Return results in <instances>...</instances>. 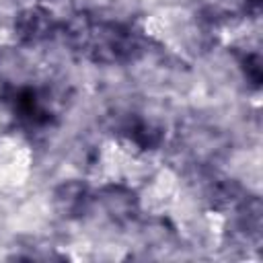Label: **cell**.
I'll list each match as a JSON object with an SVG mask.
<instances>
[{"mask_svg": "<svg viewBox=\"0 0 263 263\" xmlns=\"http://www.w3.org/2000/svg\"><path fill=\"white\" fill-rule=\"evenodd\" d=\"M58 35L74 53L92 64L119 66L136 62L146 53V37L138 29L90 12H76L60 23Z\"/></svg>", "mask_w": 263, "mask_h": 263, "instance_id": "obj_1", "label": "cell"}, {"mask_svg": "<svg viewBox=\"0 0 263 263\" xmlns=\"http://www.w3.org/2000/svg\"><path fill=\"white\" fill-rule=\"evenodd\" d=\"M95 203H99V208L105 212V216L117 224L132 222L140 212V199H138L136 191L125 185H119V183L101 187L95 193Z\"/></svg>", "mask_w": 263, "mask_h": 263, "instance_id": "obj_4", "label": "cell"}, {"mask_svg": "<svg viewBox=\"0 0 263 263\" xmlns=\"http://www.w3.org/2000/svg\"><path fill=\"white\" fill-rule=\"evenodd\" d=\"M0 101L27 132H45L58 121L55 99L47 86L27 80H6L0 90Z\"/></svg>", "mask_w": 263, "mask_h": 263, "instance_id": "obj_2", "label": "cell"}, {"mask_svg": "<svg viewBox=\"0 0 263 263\" xmlns=\"http://www.w3.org/2000/svg\"><path fill=\"white\" fill-rule=\"evenodd\" d=\"M119 136L138 146L140 150H156L164 140V129L138 115H127L117 123Z\"/></svg>", "mask_w": 263, "mask_h": 263, "instance_id": "obj_6", "label": "cell"}, {"mask_svg": "<svg viewBox=\"0 0 263 263\" xmlns=\"http://www.w3.org/2000/svg\"><path fill=\"white\" fill-rule=\"evenodd\" d=\"M245 197H247L245 189L236 181H230V179L214 183L210 189V195H208L210 205L218 212H232Z\"/></svg>", "mask_w": 263, "mask_h": 263, "instance_id": "obj_7", "label": "cell"}, {"mask_svg": "<svg viewBox=\"0 0 263 263\" xmlns=\"http://www.w3.org/2000/svg\"><path fill=\"white\" fill-rule=\"evenodd\" d=\"M14 35L23 45H39L60 33L55 14L45 6H27L14 16Z\"/></svg>", "mask_w": 263, "mask_h": 263, "instance_id": "obj_3", "label": "cell"}, {"mask_svg": "<svg viewBox=\"0 0 263 263\" xmlns=\"http://www.w3.org/2000/svg\"><path fill=\"white\" fill-rule=\"evenodd\" d=\"M240 70L247 78V82L253 86V88H259L261 86V80H263V62H261V55L257 51H249L240 58Z\"/></svg>", "mask_w": 263, "mask_h": 263, "instance_id": "obj_8", "label": "cell"}, {"mask_svg": "<svg viewBox=\"0 0 263 263\" xmlns=\"http://www.w3.org/2000/svg\"><path fill=\"white\" fill-rule=\"evenodd\" d=\"M53 208L66 220L84 218L95 205V193L82 181H64L53 189Z\"/></svg>", "mask_w": 263, "mask_h": 263, "instance_id": "obj_5", "label": "cell"}]
</instances>
